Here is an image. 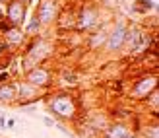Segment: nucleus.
Here are the masks:
<instances>
[{"label": "nucleus", "mask_w": 159, "mask_h": 138, "mask_svg": "<svg viewBox=\"0 0 159 138\" xmlns=\"http://www.w3.org/2000/svg\"><path fill=\"white\" fill-rule=\"evenodd\" d=\"M45 105L47 111L52 115L54 121H76L80 113V103L78 97L72 92H52L49 95H45Z\"/></svg>", "instance_id": "nucleus-1"}, {"label": "nucleus", "mask_w": 159, "mask_h": 138, "mask_svg": "<svg viewBox=\"0 0 159 138\" xmlns=\"http://www.w3.org/2000/svg\"><path fill=\"white\" fill-rule=\"evenodd\" d=\"M52 55V43L49 39H45L41 35L31 37L23 45V55L20 60V68L21 72H27L33 66H39V64H45V60Z\"/></svg>", "instance_id": "nucleus-2"}, {"label": "nucleus", "mask_w": 159, "mask_h": 138, "mask_svg": "<svg viewBox=\"0 0 159 138\" xmlns=\"http://www.w3.org/2000/svg\"><path fill=\"white\" fill-rule=\"evenodd\" d=\"M99 26H101V10L99 8L91 2L80 6V10L76 12V26H74V29L78 33H89V31L97 29Z\"/></svg>", "instance_id": "nucleus-3"}, {"label": "nucleus", "mask_w": 159, "mask_h": 138, "mask_svg": "<svg viewBox=\"0 0 159 138\" xmlns=\"http://www.w3.org/2000/svg\"><path fill=\"white\" fill-rule=\"evenodd\" d=\"M157 72H142L140 76H136L132 80V86H130V97L132 101H144L146 97L152 93L153 90H157Z\"/></svg>", "instance_id": "nucleus-4"}, {"label": "nucleus", "mask_w": 159, "mask_h": 138, "mask_svg": "<svg viewBox=\"0 0 159 138\" xmlns=\"http://www.w3.org/2000/svg\"><path fill=\"white\" fill-rule=\"evenodd\" d=\"M149 33L148 29H144L138 23H130L128 29H126V43H124V49L128 51L130 55H140V53H146L148 49V43H149Z\"/></svg>", "instance_id": "nucleus-5"}, {"label": "nucleus", "mask_w": 159, "mask_h": 138, "mask_svg": "<svg viewBox=\"0 0 159 138\" xmlns=\"http://www.w3.org/2000/svg\"><path fill=\"white\" fill-rule=\"evenodd\" d=\"M21 80H25L27 84L35 86V88H39V90H43V92H49L52 88V84H54V72L49 66H45V64H39V66H33L31 70L23 72Z\"/></svg>", "instance_id": "nucleus-6"}, {"label": "nucleus", "mask_w": 159, "mask_h": 138, "mask_svg": "<svg viewBox=\"0 0 159 138\" xmlns=\"http://www.w3.org/2000/svg\"><path fill=\"white\" fill-rule=\"evenodd\" d=\"M126 29H128V23L124 20H118L113 23V27L109 29L107 33V43L103 47V51L107 55H116L124 49V43H126Z\"/></svg>", "instance_id": "nucleus-7"}, {"label": "nucleus", "mask_w": 159, "mask_h": 138, "mask_svg": "<svg viewBox=\"0 0 159 138\" xmlns=\"http://www.w3.org/2000/svg\"><path fill=\"white\" fill-rule=\"evenodd\" d=\"M58 12H60V2L58 0H39V4L35 8V16L39 18L43 27H49L57 23L58 18Z\"/></svg>", "instance_id": "nucleus-8"}, {"label": "nucleus", "mask_w": 159, "mask_h": 138, "mask_svg": "<svg viewBox=\"0 0 159 138\" xmlns=\"http://www.w3.org/2000/svg\"><path fill=\"white\" fill-rule=\"evenodd\" d=\"M4 18L10 26L23 27L27 21V4H23L21 0H8L4 4Z\"/></svg>", "instance_id": "nucleus-9"}, {"label": "nucleus", "mask_w": 159, "mask_h": 138, "mask_svg": "<svg viewBox=\"0 0 159 138\" xmlns=\"http://www.w3.org/2000/svg\"><path fill=\"white\" fill-rule=\"evenodd\" d=\"M101 138H140L136 128L126 121H113L101 132Z\"/></svg>", "instance_id": "nucleus-10"}, {"label": "nucleus", "mask_w": 159, "mask_h": 138, "mask_svg": "<svg viewBox=\"0 0 159 138\" xmlns=\"http://www.w3.org/2000/svg\"><path fill=\"white\" fill-rule=\"evenodd\" d=\"M16 90H18V103L16 105H20V107L27 103H37L43 95H47V92L27 84L25 80H16Z\"/></svg>", "instance_id": "nucleus-11"}, {"label": "nucleus", "mask_w": 159, "mask_h": 138, "mask_svg": "<svg viewBox=\"0 0 159 138\" xmlns=\"http://www.w3.org/2000/svg\"><path fill=\"white\" fill-rule=\"evenodd\" d=\"M2 39H4V43L8 45V49L10 51H16V49H21L23 45H25L27 41V35H25V31H23V27H16V26H10L4 33H2Z\"/></svg>", "instance_id": "nucleus-12"}, {"label": "nucleus", "mask_w": 159, "mask_h": 138, "mask_svg": "<svg viewBox=\"0 0 159 138\" xmlns=\"http://www.w3.org/2000/svg\"><path fill=\"white\" fill-rule=\"evenodd\" d=\"M107 33H109V29L103 27V26H99L97 29L89 31V35H87V47H89L91 51H99V49H103L105 43H107Z\"/></svg>", "instance_id": "nucleus-13"}, {"label": "nucleus", "mask_w": 159, "mask_h": 138, "mask_svg": "<svg viewBox=\"0 0 159 138\" xmlns=\"http://www.w3.org/2000/svg\"><path fill=\"white\" fill-rule=\"evenodd\" d=\"M18 103V90H16V80L6 84H0V105H16Z\"/></svg>", "instance_id": "nucleus-14"}, {"label": "nucleus", "mask_w": 159, "mask_h": 138, "mask_svg": "<svg viewBox=\"0 0 159 138\" xmlns=\"http://www.w3.org/2000/svg\"><path fill=\"white\" fill-rule=\"evenodd\" d=\"M57 26L60 29H74L76 26V12L70 8H60L58 18H57Z\"/></svg>", "instance_id": "nucleus-15"}, {"label": "nucleus", "mask_w": 159, "mask_h": 138, "mask_svg": "<svg viewBox=\"0 0 159 138\" xmlns=\"http://www.w3.org/2000/svg\"><path fill=\"white\" fill-rule=\"evenodd\" d=\"M153 10H157V2H153V0H134L132 2V12H136V14L148 16Z\"/></svg>", "instance_id": "nucleus-16"}, {"label": "nucleus", "mask_w": 159, "mask_h": 138, "mask_svg": "<svg viewBox=\"0 0 159 138\" xmlns=\"http://www.w3.org/2000/svg\"><path fill=\"white\" fill-rule=\"evenodd\" d=\"M23 31H25V35H27V37H37V35H41L43 26H41V21H39V18H37L35 14L25 21V26H23Z\"/></svg>", "instance_id": "nucleus-17"}, {"label": "nucleus", "mask_w": 159, "mask_h": 138, "mask_svg": "<svg viewBox=\"0 0 159 138\" xmlns=\"http://www.w3.org/2000/svg\"><path fill=\"white\" fill-rule=\"evenodd\" d=\"M138 136L140 138H159V125H157V119H153V123H148L142 128H138Z\"/></svg>", "instance_id": "nucleus-18"}, {"label": "nucleus", "mask_w": 159, "mask_h": 138, "mask_svg": "<svg viewBox=\"0 0 159 138\" xmlns=\"http://www.w3.org/2000/svg\"><path fill=\"white\" fill-rule=\"evenodd\" d=\"M144 103H146L148 111L152 113V117L157 119V113H159V90H153V92L144 99Z\"/></svg>", "instance_id": "nucleus-19"}, {"label": "nucleus", "mask_w": 159, "mask_h": 138, "mask_svg": "<svg viewBox=\"0 0 159 138\" xmlns=\"http://www.w3.org/2000/svg\"><path fill=\"white\" fill-rule=\"evenodd\" d=\"M60 82L74 86V84H78V74H76V72H72V70H62V74H60Z\"/></svg>", "instance_id": "nucleus-20"}, {"label": "nucleus", "mask_w": 159, "mask_h": 138, "mask_svg": "<svg viewBox=\"0 0 159 138\" xmlns=\"http://www.w3.org/2000/svg\"><path fill=\"white\" fill-rule=\"evenodd\" d=\"M8 53H10V49H8V45L4 43V39H2V35H0V62H2V60H6V59H8Z\"/></svg>", "instance_id": "nucleus-21"}, {"label": "nucleus", "mask_w": 159, "mask_h": 138, "mask_svg": "<svg viewBox=\"0 0 159 138\" xmlns=\"http://www.w3.org/2000/svg\"><path fill=\"white\" fill-rule=\"evenodd\" d=\"M6 82H12V74H10V70H4L2 74H0V84H6Z\"/></svg>", "instance_id": "nucleus-22"}, {"label": "nucleus", "mask_w": 159, "mask_h": 138, "mask_svg": "<svg viewBox=\"0 0 159 138\" xmlns=\"http://www.w3.org/2000/svg\"><path fill=\"white\" fill-rule=\"evenodd\" d=\"M21 109H23V111H27V113H31V115H35V111H37V103H27V105H21Z\"/></svg>", "instance_id": "nucleus-23"}, {"label": "nucleus", "mask_w": 159, "mask_h": 138, "mask_svg": "<svg viewBox=\"0 0 159 138\" xmlns=\"http://www.w3.org/2000/svg\"><path fill=\"white\" fill-rule=\"evenodd\" d=\"M43 123H45L47 126L52 128V126H54V119H52V117H43Z\"/></svg>", "instance_id": "nucleus-24"}, {"label": "nucleus", "mask_w": 159, "mask_h": 138, "mask_svg": "<svg viewBox=\"0 0 159 138\" xmlns=\"http://www.w3.org/2000/svg\"><path fill=\"white\" fill-rule=\"evenodd\" d=\"M14 126H16V119H8L4 125V128H14Z\"/></svg>", "instance_id": "nucleus-25"}, {"label": "nucleus", "mask_w": 159, "mask_h": 138, "mask_svg": "<svg viewBox=\"0 0 159 138\" xmlns=\"http://www.w3.org/2000/svg\"><path fill=\"white\" fill-rule=\"evenodd\" d=\"M4 125H6V119H4V115H0V128H4Z\"/></svg>", "instance_id": "nucleus-26"}, {"label": "nucleus", "mask_w": 159, "mask_h": 138, "mask_svg": "<svg viewBox=\"0 0 159 138\" xmlns=\"http://www.w3.org/2000/svg\"><path fill=\"white\" fill-rule=\"evenodd\" d=\"M0 20H4V6L0 4Z\"/></svg>", "instance_id": "nucleus-27"}, {"label": "nucleus", "mask_w": 159, "mask_h": 138, "mask_svg": "<svg viewBox=\"0 0 159 138\" xmlns=\"http://www.w3.org/2000/svg\"><path fill=\"white\" fill-rule=\"evenodd\" d=\"M21 2H23V4H29V2H33V0H21Z\"/></svg>", "instance_id": "nucleus-28"}, {"label": "nucleus", "mask_w": 159, "mask_h": 138, "mask_svg": "<svg viewBox=\"0 0 159 138\" xmlns=\"http://www.w3.org/2000/svg\"><path fill=\"white\" fill-rule=\"evenodd\" d=\"M6 2H8V0H0V4H2V6H4V4H6Z\"/></svg>", "instance_id": "nucleus-29"}]
</instances>
